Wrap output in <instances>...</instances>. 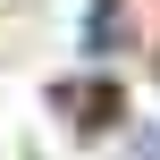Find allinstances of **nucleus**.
I'll return each mask as SVG.
<instances>
[{
	"label": "nucleus",
	"mask_w": 160,
	"mask_h": 160,
	"mask_svg": "<svg viewBox=\"0 0 160 160\" xmlns=\"http://www.w3.org/2000/svg\"><path fill=\"white\" fill-rule=\"evenodd\" d=\"M127 160H160V135H152V127L135 135V152H127Z\"/></svg>",
	"instance_id": "nucleus-1"
}]
</instances>
